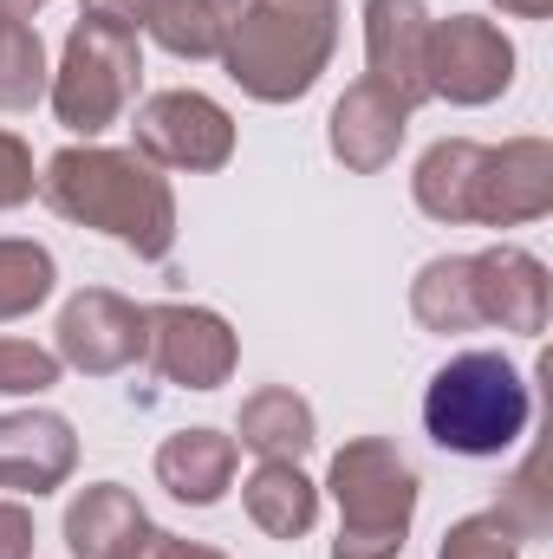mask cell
I'll return each instance as SVG.
<instances>
[{
    "mask_svg": "<svg viewBox=\"0 0 553 559\" xmlns=\"http://www.w3.org/2000/svg\"><path fill=\"white\" fill-rule=\"evenodd\" d=\"M59 286V267L39 241H20V235H0V325L39 312Z\"/></svg>",
    "mask_w": 553,
    "mask_h": 559,
    "instance_id": "cell-22",
    "label": "cell"
},
{
    "mask_svg": "<svg viewBox=\"0 0 553 559\" xmlns=\"http://www.w3.org/2000/svg\"><path fill=\"white\" fill-rule=\"evenodd\" d=\"M235 442L255 449L261 462H299L313 442H319V417L299 391L268 384L255 397H242V417H235Z\"/></svg>",
    "mask_w": 553,
    "mask_h": 559,
    "instance_id": "cell-18",
    "label": "cell"
},
{
    "mask_svg": "<svg viewBox=\"0 0 553 559\" xmlns=\"http://www.w3.org/2000/svg\"><path fill=\"white\" fill-rule=\"evenodd\" d=\"M436 559H521V540H515V527L489 508V514H462V521L443 534Z\"/></svg>",
    "mask_w": 553,
    "mask_h": 559,
    "instance_id": "cell-26",
    "label": "cell"
},
{
    "mask_svg": "<svg viewBox=\"0 0 553 559\" xmlns=\"http://www.w3.org/2000/svg\"><path fill=\"white\" fill-rule=\"evenodd\" d=\"M326 488L339 501V540L332 559H398L416 521V468L391 436H352L332 468Z\"/></svg>",
    "mask_w": 553,
    "mask_h": 559,
    "instance_id": "cell-4",
    "label": "cell"
},
{
    "mask_svg": "<svg viewBox=\"0 0 553 559\" xmlns=\"http://www.w3.org/2000/svg\"><path fill=\"white\" fill-rule=\"evenodd\" d=\"M52 338H59L52 352H59L66 371H79V378H118V371L143 365L150 325H143L138 299H125V293H111V286H85V293L66 299Z\"/></svg>",
    "mask_w": 553,
    "mask_h": 559,
    "instance_id": "cell-9",
    "label": "cell"
},
{
    "mask_svg": "<svg viewBox=\"0 0 553 559\" xmlns=\"http://www.w3.org/2000/svg\"><path fill=\"white\" fill-rule=\"evenodd\" d=\"M131 150L156 169H189V176H209V169H228L235 156V118L209 98V92H150L131 111Z\"/></svg>",
    "mask_w": 553,
    "mask_h": 559,
    "instance_id": "cell-6",
    "label": "cell"
},
{
    "mask_svg": "<svg viewBox=\"0 0 553 559\" xmlns=\"http://www.w3.org/2000/svg\"><path fill=\"white\" fill-rule=\"evenodd\" d=\"M242 508L268 540H299L319 521V481H306L299 462H261L242 481Z\"/></svg>",
    "mask_w": 553,
    "mask_h": 559,
    "instance_id": "cell-19",
    "label": "cell"
},
{
    "mask_svg": "<svg viewBox=\"0 0 553 559\" xmlns=\"http://www.w3.org/2000/svg\"><path fill=\"white\" fill-rule=\"evenodd\" d=\"M79 468V436L59 411H7L0 417V488L7 495H52Z\"/></svg>",
    "mask_w": 553,
    "mask_h": 559,
    "instance_id": "cell-14",
    "label": "cell"
},
{
    "mask_svg": "<svg viewBox=\"0 0 553 559\" xmlns=\"http://www.w3.org/2000/svg\"><path fill=\"white\" fill-rule=\"evenodd\" d=\"M534 423V384L502 352H456L423 384V429L443 455H508Z\"/></svg>",
    "mask_w": 553,
    "mask_h": 559,
    "instance_id": "cell-3",
    "label": "cell"
},
{
    "mask_svg": "<svg viewBox=\"0 0 553 559\" xmlns=\"http://www.w3.org/2000/svg\"><path fill=\"white\" fill-rule=\"evenodd\" d=\"M411 319L423 325V332H443V338H456V332H475V325H482L469 254H436V261H423V267H416V280H411Z\"/></svg>",
    "mask_w": 553,
    "mask_h": 559,
    "instance_id": "cell-21",
    "label": "cell"
},
{
    "mask_svg": "<svg viewBox=\"0 0 553 559\" xmlns=\"http://www.w3.org/2000/svg\"><path fill=\"white\" fill-rule=\"evenodd\" d=\"M143 325H150L143 365H150L163 384L222 391V384L235 378V365H242V338H235V325H228L215 306L163 299V306H143Z\"/></svg>",
    "mask_w": 553,
    "mask_h": 559,
    "instance_id": "cell-7",
    "label": "cell"
},
{
    "mask_svg": "<svg viewBox=\"0 0 553 559\" xmlns=\"http://www.w3.org/2000/svg\"><path fill=\"white\" fill-rule=\"evenodd\" d=\"M515 85V39L482 13H449L430 26V98L443 105H495Z\"/></svg>",
    "mask_w": 553,
    "mask_h": 559,
    "instance_id": "cell-8",
    "label": "cell"
},
{
    "mask_svg": "<svg viewBox=\"0 0 553 559\" xmlns=\"http://www.w3.org/2000/svg\"><path fill=\"white\" fill-rule=\"evenodd\" d=\"M39 202L72 228L111 235L138 261H169L176 248V189L138 150H105V143L52 150L39 176Z\"/></svg>",
    "mask_w": 553,
    "mask_h": 559,
    "instance_id": "cell-1",
    "label": "cell"
},
{
    "mask_svg": "<svg viewBox=\"0 0 553 559\" xmlns=\"http://www.w3.org/2000/svg\"><path fill=\"white\" fill-rule=\"evenodd\" d=\"M235 468H242V442L222 429H176L156 449V481L189 508H215L235 488Z\"/></svg>",
    "mask_w": 553,
    "mask_h": 559,
    "instance_id": "cell-16",
    "label": "cell"
},
{
    "mask_svg": "<svg viewBox=\"0 0 553 559\" xmlns=\"http://www.w3.org/2000/svg\"><path fill=\"white\" fill-rule=\"evenodd\" d=\"M495 514L515 527V540H521V547H528V540H548V534H553V495L541 488V455H528V462L508 475V488H502Z\"/></svg>",
    "mask_w": 553,
    "mask_h": 559,
    "instance_id": "cell-24",
    "label": "cell"
},
{
    "mask_svg": "<svg viewBox=\"0 0 553 559\" xmlns=\"http://www.w3.org/2000/svg\"><path fill=\"white\" fill-rule=\"evenodd\" d=\"M469 274H475V312L482 325H502V332H521V338H541L553 319V280L548 261L515 248V241H495L482 254H469Z\"/></svg>",
    "mask_w": 553,
    "mask_h": 559,
    "instance_id": "cell-12",
    "label": "cell"
},
{
    "mask_svg": "<svg viewBox=\"0 0 553 559\" xmlns=\"http://www.w3.org/2000/svg\"><path fill=\"white\" fill-rule=\"evenodd\" d=\"M365 79L385 85L404 111L430 105V7L423 0H365Z\"/></svg>",
    "mask_w": 553,
    "mask_h": 559,
    "instance_id": "cell-11",
    "label": "cell"
},
{
    "mask_svg": "<svg viewBox=\"0 0 553 559\" xmlns=\"http://www.w3.org/2000/svg\"><path fill=\"white\" fill-rule=\"evenodd\" d=\"M150 514L125 481H92L66 501V554L72 559H138Z\"/></svg>",
    "mask_w": 553,
    "mask_h": 559,
    "instance_id": "cell-15",
    "label": "cell"
},
{
    "mask_svg": "<svg viewBox=\"0 0 553 559\" xmlns=\"http://www.w3.org/2000/svg\"><path fill=\"white\" fill-rule=\"evenodd\" d=\"M33 540H39L33 508L26 501H0V559H33Z\"/></svg>",
    "mask_w": 553,
    "mask_h": 559,
    "instance_id": "cell-28",
    "label": "cell"
},
{
    "mask_svg": "<svg viewBox=\"0 0 553 559\" xmlns=\"http://www.w3.org/2000/svg\"><path fill=\"white\" fill-rule=\"evenodd\" d=\"M39 7H46V0H0V20H26V26H33Z\"/></svg>",
    "mask_w": 553,
    "mask_h": 559,
    "instance_id": "cell-32",
    "label": "cell"
},
{
    "mask_svg": "<svg viewBox=\"0 0 553 559\" xmlns=\"http://www.w3.org/2000/svg\"><path fill=\"white\" fill-rule=\"evenodd\" d=\"M495 7H502L508 20H548L553 13V0H495Z\"/></svg>",
    "mask_w": 553,
    "mask_h": 559,
    "instance_id": "cell-31",
    "label": "cell"
},
{
    "mask_svg": "<svg viewBox=\"0 0 553 559\" xmlns=\"http://www.w3.org/2000/svg\"><path fill=\"white\" fill-rule=\"evenodd\" d=\"M33 189H39V176H33V150H26V138L0 131V215L20 209V202H33Z\"/></svg>",
    "mask_w": 553,
    "mask_h": 559,
    "instance_id": "cell-27",
    "label": "cell"
},
{
    "mask_svg": "<svg viewBox=\"0 0 553 559\" xmlns=\"http://www.w3.org/2000/svg\"><path fill=\"white\" fill-rule=\"evenodd\" d=\"M339 46V0H242L222 66L255 105H299Z\"/></svg>",
    "mask_w": 553,
    "mask_h": 559,
    "instance_id": "cell-2",
    "label": "cell"
},
{
    "mask_svg": "<svg viewBox=\"0 0 553 559\" xmlns=\"http://www.w3.org/2000/svg\"><path fill=\"white\" fill-rule=\"evenodd\" d=\"M79 7H85L79 20L118 26V33H143V13H150V0H79Z\"/></svg>",
    "mask_w": 553,
    "mask_h": 559,
    "instance_id": "cell-29",
    "label": "cell"
},
{
    "mask_svg": "<svg viewBox=\"0 0 553 559\" xmlns=\"http://www.w3.org/2000/svg\"><path fill=\"white\" fill-rule=\"evenodd\" d=\"M242 0H150L143 33L169 59H222V39L235 26Z\"/></svg>",
    "mask_w": 553,
    "mask_h": 559,
    "instance_id": "cell-20",
    "label": "cell"
},
{
    "mask_svg": "<svg viewBox=\"0 0 553 559\" xmlns=\"http://www.w3.org/2000/svg\"><path fill=\"white\" fill-rule=\"evenodd\" d=\"M404 138H411V111H404L385 85H372V79L345 85L339 105H332V118H326V150H332L352 176L391 169L398 150H404Z\"/></svg>",
    "mask_w": 553,
    "mask_h": 559,
    "instance_id": "cell-13",
    "label": "cell"
},
{
    "mask_svg": "<svg viewBox=\"0 0 553 559\" xmlns=\"http://www.w3.org/2000/svg\"><path fill=\"white\" fill-rule=\"evenodd\" d=\"M541 215H553V143L508 138L502 150H482L469 222H482V228H528Z\"/></svg>",
    "mask_w": 553,
    "mask_h": 559,
    "instance_id": "cell-10",
    "label": "cell"
},
{
    "mask_svg": "<svg viewBox=\"0 0 553 559\" xmlns=\"http://www.w3.org/2000/svg\"><path fill=\"white\" fill-rule=\"evenodd\" d=\"M59 352L33 345V338H0V397H46L59 384Z\"/></svg>",
    "mask_w": 553,
    "mask_h": 559,
    "instance_id": "cell-25",
    "label": "cell"
},
{
    "mask_svg": "<svg viewBox=\"0 0 553 559\" xmlns=\"http://www.w3.org/2000/svg\"><path fill=\"white\" fill-rule=\"evenodd\" d=\"M46 85H52V66H46L39 26L0 20V111H33Z\"/></svg>",
    "mask_w": 553,
    "mask_h": 559,
    "instance_id": "cell-23",
    "label": "cell"
},
{
    "mask_svg": "<svg viewBox=\"0 0 553 559\" xmlns=\"http://www.w3.org/2000/svg\"><path fill=\"white\" fill-rule=\"evenodd\" d=\"M138 79H143L138 33H118V26L79 20V26L66 33V46H59V66H52L46 105H52V118H59L72 138L98 143L111 124L131 118V105H138Z\"/></svg>",
    "mask_w": 553,
    "mask_h": 559,
    "instance_id": "cell-5",
    "label": "cell"
},
{
    "mask_svg": "<svg viewBox=\"0 0 553 559\" xmlns=\"http://www.w3.org/2000/svg\"><path fill=\"white\" fill-rule=\"evenodd\" d=\"M138 559H228V554H215V547H202V540H183V534L150 527V540L138 547Z\"/></svg>",
    "mask_w": 553,
    "mask_h": 559,
    "instance_id": "cell-30",
    "label": "cell"
},
{
    "mask_svg": "<svg viewBox=\"0 0 553 559\" xmlns=\"http://www.w3.org/2000/svg\"><path fill=\"white\" fill-rule=\"evenodd\" d=\"M482 150L475 138H436L411 169V202L443 222V228H462L469 222V195H475V169H482Z\"/></svg>",
    "mask_w": 553,
    "mask_h": 559,
    "instance_id": "cell-17",
    "label": "cell"
}]
</instances>
